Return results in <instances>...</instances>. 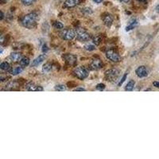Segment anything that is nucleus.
I'll return each mask as SVG.
<instances>
[{
	"label": "nucleus",
	"instance_id": "nucleus-23",
	"mask_svg": "<svg viewBox=\"0 0 159 159\" xmlns=\"http://www.w3.org/2000/svg\"><path fill=\"white\" fill-rule=\"evenodd\" d=\"M66 86L64 84H57L55 86V90L57 92H64V91H66Z\"/></svg>",
	"mask_w": 159,
	"mask_h": 159
},
{
	"label": "nucleus",
	"instance_id": "nucleus-32",
	"mask_svg": "<svg viewBox=\"0 0 159 159\" xmlns=\"http://www.w3.org/2000/svg\"><path fill=\"white\" fill-rule=\"evenodd\" d=\"M48 49H48V47H47L46 45L45 44V45L43 46V49H42V51H43L44 53H46L48 51Z\"/></svg>",
	"mask_w": 159,
	"mask_h": 159
},
{
	"label": "nucleus",
	"instance_id": "nucleus-11",
	"mask_svg": "<svg viewBox=\"0 0 159 159\" xmlns=\"http://www.w3.org/2000/svg\"><path fill=\"white\" fill-rule=\"evenodd\" d=\"M46 59V53H43V54H41L38 57H36L33 61L31 64V66L32 67H37L38 65H40Z\"/></svg>",
	"mask_w": 159,
	"mask_h": 159
},
{
	"label": "nucleus",
	"instance_id": "nucleus-28",
	"mask_svg": "<svg viewBox=\"0 0 159 159\" xmlns=\"http://www.w3.org/2000/svg\"><path fill=\"white\" fill-rule=\"evenodd\" d=\"M127 74H128V73H127V72H126V73L124 74V76H123L122 77V79L120 80V81L119 82V84H118V86H121L122 84H123V82H124V81H126V79H127Z\"/></svg>",
	"mask_w": 159,
	"mask_h": 159
},
{
	"label": "nucleus",
	"instance_id": "nucleus-9",
	"mask_svg": "<svg viewBox=\"0 0 159 159\" xmlns=\"http://www.w3.org/2000/svg\"><path fill=\"white\" fill-rule=\"evenodd\" d=\"M103 68V62L99 59H94L90 64V69L94 71L101 69Z\"/></svg>",
	"mask_w": 159,
	"mask_h": 159
},
{
	"label": "nucleus",
	"instance_id": "nucleus-7",
	"mask_svg": "<svg viewBox=\"0 0 159 159\" xmlns=\"http://www.w3.org/2000/svg\"><path fill=\"white\" fill-rule=\"evenodd\" d=\"M63 59L66 62L68 65L69 66H75L77 62V57L74 54L71 53H66L63 56Z\"/></svg>",
	"mask_w": 159,
	"mask_h": 159
},
{
	"label": "nucleus",
	"instance_id": "nucleus-34",
	"mask_svg": "<svg viewBox=\"0 0 159 159\" xmlns=\"http://www.w3.org/2000/svg\"><path fill=\"white\" fill-rule=\"evenodd\" d=\"M93 2L95 3H97V4H99V3H101L102 2H104V0H92Z\"/></svg>",
	"mask_w": 159,
	"mask_h": 159
},
{
	"label": "nucleus",
	"instance_id": "nucleus-8",
	"mask_svg": "<svg viewBox=\"0 0 159 159\" xmlns=\"http://www.w3.org/2000/svg\"><path fill=\"white\" fill-rule=\"evenodd\" d=\"M135 73L138 77L139 78H143L147 76L149 74V69L144 65H141L137 68V69L135 70Z\"/></svg>",
	"mask_w": 159,
	"mask_h": 159
},
{
	"label": "nucleus",
	"instance_id": "nucleus-30",
	"mask_svg": "<svg viewBox=\"0 0 159 159\" xmlns=\"http://www.w3.org/2000/svg\"><path fill=\"white\" fill-rule=\"evenodd\" d=\"M74 92H85L86 89L84 88H76L75 89H73Z\"/></svg>",
	"mask_w": 159,
	"mask_h": 159
},
{
	"label": "nucleus",
	"instance_id": "nucleus-13",
	"mask_svg": "<svg viewBox=\"0 0 159 159\" xmlns=\"http://www.w3.org/2000/svg\"><path fill=\"white\" fill-rule=\"evenodd\" d=\"M81 3V0H66L64 3L63 7L64 8H72L79 5Z\"/></svg>",
	"mask_w": 159,
	"mask_h": 159
},
{
	"label": "nucleus",
	"instance_id": "nucleus-35",
	"mask_svg": "<svg viewBox=\"0 0 159 159\" xmlns=\"http://www.w3.org/2000/svg\"><path fill=\"white\" fill-rule=\"evenodd\" d=\"M3 18H4V14H3V11H1V18H0V19H1V20H3Z\"/></svg>",
	"mask_w": 159,
	"mask_h": 159
},
{
	"label": "nucleus",
	"instance_id": "nucleus-4",
	"mask_svg": "<svg viewBox=\"0 0 159 159\" xmlns=\"http://www.w3.org/2000/svg\"><path fill=\"white\" fill-rule=\"evenodd\" d=\"M76 36V33L75 30L72 29H64L61 30L60 33V37L63 40L65 41H71Z\"/></svg>",
	"mask_w": 159,
	"mask_h": 159
},
{
	"label": "nucleus",
	"instance_id": "nucleus-15",
	"mask_svg": "<svg viewBox=\"0 0 159 159\" xmlns=\"http://www.w3.org/2000/svg\"><path fill=\"white\" fill-rule=\"evenodd\" d=\"M38 86V85H36L34 83L29 82V83H28V84H26L25 88H26V90H27V91H29V92H36Z\"/></svg>",
	"mask_w": 159,
	"mask_h": 159
},
{
	"label": "nucleus",
	"instance_id": "nucleus-33",
	"mask_svg": "<svg viewBox=\"0 0 159 159\" xmlns=\"http://www.w3.org/2000/svg\"><path fill=\"white\" fill-rule=\"evenodd\" d=\"M153 85L154 86V87L158 88H159V81H154V82L153 83Z\"/></svg>",
	"mask_w": 159,
	"mask_h": 159
},
{
	"label": "nucleus",
	"instance_id": "nucleus-17",
	"mask_svg": "<svg viewBox=\"0 0 159 159\" xmlns=\"http://www.w3.org/2000/svg\"><path fill=\"white\" fill-rule=\"evenodd\" d=\"M53 65L52 63H50V62H46V63H45V64L42 67V71L44 72H50L51 70L53 69Z\"/></svg>",
	"mask_w": 159,
	"mask_h": 159
},
{
	"label": "nucleus",
	"instance_id": "nucleus-1",
	"mask_svg": "<svg viewBox=\"0 0 159 159\" xmlns=\"http://www.w3.org/2000/svg\"><path fill=\"white\" fill-rule=\"evenodd\" d=\"M38 19V16L37 15V13L32 12V13L27 14V15H26L25 16L22 18V19L20 20V23L24 27H26L27 29H31L36 26Z\"/></svg>",
	"mask_w": 159,
	"mask_h": 159
},
{
	"label": "nucleus",
	"instance_id": "nucleus-27",
	"mask_svg": "<svg viewBox=\"0 0 159 159\" xmlns=\"http://www.w3.org/2000/svg\"><path fill=\"white\" fill-rule=\"evenodd\" d=\"M105 88H106V86H105L104 84H98L96 85L95 88L98 90V91H104L105 89Z\"/></svg>",
	"mask_w": 159,
	"mask_h": 159
},
{
	"label": "nucleus",
	"instance_id": "nucleus-10",
	"mask_svg": "<svg viewBox=\"0 0 159 159\" xmlns=\"http://www.w3.org/2000/svg\"><path fill=\"white\" fill-rule=\"evenodd\" d=\"M102 19H103V22H104V24L107 27H110L111 25L113 24V21H114V18L111 15L108 14V13H106L103 15V17H102Z\"/></svg>",
	"mask_w": 159,
	"mask_h": 159
},
{
	"label": "nucleus",
	"instance_id": "nucleus-29",
	"mask_svg": "<svg viewBox=\"0 0 159 159\" xmlns=\"http://www.w3.org/2000/svg\"><path fill=\"white\" fill-rule=\"evenodd\" d=\"M82 11L84 12V13H87V14H92V10L88 7H86V8L82 9Z\"/></svg>",
	"mask_w": 159,
	"mask_h": 159
},
{
	"label": "nucleus",
	"instance_id": "nucleus-24",
	"mask_svg": "<svg viewBox=\"0 0 159 159\" xmlns=\"http://www.w3.org/2000/svg\"><path fill=\"white\" fill-rule=\"evenodd\" d=\"M53 27H54L55 29H61L64 28V25L61 23V22L56 21V22H53Z\"/></svg>",
	"mask_w": 159,
	"mask_h": 159
},
{
	"label": "nucleus",
	"instance_id": "nucleus-18",
	"mask_svg": "<svg viewBox=\"0 0 159 159\" xmlns=\"http://www.w3.org/2000/svg\"><path fill=\"white\" fill-rule=\"evenodd\" d=\"M134 85H135V82L133 81V80H131L126 85V87H125V90L127 91V92H131V91H133L134 88Z\"/></svg>",
	"mask_w": 159,
	"mask_h": 159
},
{
	"label": "nucleus",
	"instance_id": "nucleus-38",
	"mask_svg": "<svg viewBox=\"0 0 159 159\" xmlns=\"http://www.w3.org/2000/svg\"><path fill=\"white\" fill-rule=\"evenodd\" d=\"M139 2H142V3H143V2H146V0H139Z\"/></svg>",
	"mask_w": 159,
	"mask_h": 159
},
{
	"label": "nucleus",
	"instance_id": "nucleus-3",
	"mask_svg": "<svg viewBox=\"0 0 159 159\" xmlns=\"http://www.w3.org/2000/svg\"><path fill=\"white\" fill-rule=\"evenodd\" d=\"M119 71L116 69H111L105 72V77L110 82H116L119 77Z\"/></svg>",
	"mask_w": 159,
	"mask_h": 159
},
{
	"label": "nucleus",
	"instance_id": "nucleus-19",
	"mask_svg": "<svg viewBox=\"0 0 159 159\" xmlns=\"http://www.w3.org/2000/svg\"><path fill=\"white\" fill-rule=\"evenodd\" d=\"M29 63H30L29 58L27 57H23L20 61V65L22 67H23V68H26V67L28 66Z\"/></svg>",
	"mask_w": 159,
	"mask_h": 159
},
{
	"label": "nucleus",
	"instance_id": "nucleus-26",
	"mask_svg": "<svg viewBox=\"0 0 159 159\" xmlns=\"http://www.w3.org/2000/svg\"><path fill=\"white\" fill-rule=\"evenodd\" d=\"M84 49H86L88 51H93L95 49V46L91 44H88L86 46H84Z\"/></svg>",
	"mask_w": 159,
	"mask_h": 159
},
{
	"label": "nucleus",
	"instance_id": "nucleus-2",
	"mask_svg": "<svg viewBox=\"0 0 159 159\" xmlns=\"http://www.w3.org/2000/svg\"><path fill=\"white\" fill-rule=\"evenodd\" d=\"M72 73L79 80H84V79L87 78L88 75H89V71L85 67L80 66L76 68L75 69L73 70Z\"/></svg>",
	"mask_w": 159,
	"mask_h": 159
},
{
	"label": "nucleus",
	"instance_id": "nucleus-16",
	"mask_svg": "<svg viewBox=\"0 0 159 159\" xmlns=\"http://www.w3.org/2000/svg\"><path fill=\"white\" fill-rule=\"evenodd\" d=\"M23 69H24L23 67H22L20 65V66L16 67V68H15V69H13L11 70V71H10V73L13 76H16L22 72V71H23Z\"/></svg>",
	"mask_w": 159,
	"mask_h": 159
},
{
	"label": "nucleus",
	"instance_id": "nucleus-14",
	"mask_svg": "<svg viewBox=\"0 0 159 159\" xmlns=\"http://www.w3.org/2000/svg\"><path fill=\"white\" fill-rule=\"evenodd\" d=\"M20 83L18 81H13V82H10L7 85H6V88L7 90H16L17 88L19 87Z\"/></svg>",
	"mask_w": 159,
	"mask_h": 159
},
{
	"label": "nucleus",
	"instance_id": "nucleus-39",
	"mask_svg": "<svg viewBox=\"0 0 159 159\" xmlns=\"http://www.w3.org/2000/svg\"><path fill=\"white\" fill-rule=\"evenodd\" d=\"M3 2H4V3H6V2H7V1H9V0H2Z\"/></svg>",
	"mask_w": 159,
	"mask_h": 159
},
{
	"label": "nucleus",
	"instance_id": "nucleus-31",
	"mask_svg": "<svg viewBox=\"0 0 159 159\" xmlns=\"http://www.w3.org/2000/svg\"><path fill=\"white\" fill-rule=\"evenodd\" d=\"M8 78L9 77L6 75H5V76H3V74H1V76H0V80H1V81H6V79H8Z\"/></svg>",
	"mask_w": 159,
	"mask_h": 159
},
{
	"label": "nucleus",
	"instance_id": "nucleus-36",
	"mask_svg": "<svg viewBox=\"0 0 159 159\" xmlns=\"http://www.w3.org/2000/svg\"><path fill=\"white\" fill-rule=\"evenodd\" d=\"M120 1H121L122 3H128V2H129V1H130V0H120Z\"/></svg>",
	"mask_w": 159,
	"mask_h": 159
},
{
	"label": "nucleus",
	"instance_id": "nucleus-5",
	"mask_svg": "<svg viewBox=\"0 0 159 159\" xmlns=\"http://www.w3.org/2000/svg\"><path fill=\"white\" fill-rule=\"evenodd\" d=\"M76 37L79 41H87L90 40V38H91V36L86 29L80 28V29H76Z\"/></svg>",
	"mask_w": 159,
	"mask_h": 159
},
{
	"label": "nucleus",
	"instance_id": "nucleus-21",
	"mask_svg": "<svg viewBox=\"0 0 159 159\" xmlns=\"http://www.w3.org/2000/svg\"><path fill=\"white\" fill-rule=\"evenodd\" d=\"M138 25V20H136V19H134L130 24H129V26H127L126 27V31H130L131 29H133L134 28H135V26Z\"/></svg>",
	"mask_w": 159,
	"mask_h": 159
},
{
	"label": "nucleus",
	"instance_id": "nucleus-25",
	"mask_svg": "<svg viewBox=\"0 0 159 159\" xmlns=\"http://www.w3.org/2000/svg\"><path fill=\"white\" fill-rule=\"evenodd\" d=\"M24 6H30L36 2V0H21Z\"/></svg>",
	"mask_w": 159,
	"mask_h": 159
},
{
	"label": "nucleus",
	"instance_id": "nucleus-22",
	"mask_svg": "<svg viewBox=\"0 0 159 159\" xmlns=\"http://www.w3.org/2000/svg\"><path fill=\"white\" fill-rule=\"evenodd\" d=\"M102 41V37L100 35H97L95 36V38H92V43L95 46H99V44L101 43Z\"/></svg>",
	"mask_w": 159,
	"mask_h": 159
},
{
	"label": "nucleus",
	"instance_id": "nucleus-37",
	"mask_svg": "<svg viewBox=\"0 0 159 159\" xmlns=\"http://www.w3.org/2000/svg\"><path fill=\"white\" fill-rule=\"evenodd\" d=\"M156 11L158 12H159V5H158V6H156Z\"/></svg>",
	"mask_w": 159,
	"mask_h": 159
},
{
	"label": "nucleus",
	"instance_id": "nucleus-6",
	"mask_svg": "<svg viewBox=\"0 0 159 159\" xmlns=\"http://www.w3.org/2000/svg\"><path fill=\"white\" fill-rule=\"evenodd\" d=\"M106 57L110 60L112 62H115V63H117L119 62L121 60V57L118 53L116 52V50L114 49H108L107 52H106Z\"/></svg>",
	"mask_w": 159,
	"mask_h": 159
},
{
	"label": "nucleus",
	"instance_id": "nucleus-12",
	"mask_svg": "<svg viewBox=\"0 0 159 159\" xmlns=\"http://www.w3.org/2000/svg\"><path fill=\"white\" fill-rule=\"evenodd\" d=\"M10 60L13 62V63H17V62H20V61L22 58V53L18 52H14L11 53L10 54Z\"/></svg>",
	"mask_w": 159,
	"mask_h": 159
},
{
	"label": "nucleus",
	"instance_id": "nucleus-20",
	"mask_svg": "<svg viewBox=\"0 0 159 159\" xmlns=\"http://www.w3.org/2000/svg\"><path fill=\"white\" fill-rule=\"evenodd\" d=\"M0 69L3 71H11V64L6 61L2 62L0 64Z\"/></svg>",
	"mask_w": 159,
	"mask_h": 159
}]
</instances>
